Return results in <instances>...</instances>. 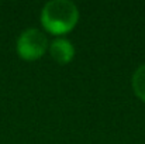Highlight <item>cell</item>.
I'll list each match as a JSON object with an SVG mask.
<instances>
[{"instance_id":"277c9868","label":"cell","mask_w":145,"mask_h":144,"mask_svg":"<svg viewBox=\"0 0 145 144\" xmlns=\"http://www.w3.org/2000/svg\"><path fill=\"white\" fill-rule=\"evenodd\" d=\"M133 89L135 95L145 102V64L140 65L133 75Z\"/></svg>"},{"instance_id":"3957f363","label":"cell","mask_w":145,"mask_h":144,"mask_svg":"<svg viewBox=\"0 0 145 144\" xmlns=\"http://www.w3.org/2000/svg\"><path fill=\"white\" fill-rule=\"evenodd\" d=\"M51 57L61 65H65L73 59L75 55V48L72 43L66 38H55L48 45Z\"/></svg>"},{"instance_id":"6da1fadb","label":"cell","mask_w":145,"mask_h":144,"mask_svg":"<svg viewBox=\"0 0 145 144\" xmlns=\"http://www.w3.org/2000/svg\"><path fill=\"white\" fill-rule=\"evenodd\" d=\"M79 20V10L69 0L48 1L41 11V24L52 34L69 33Z\"/></svg>"},{"instance_id":"7a4b0ae2","label":"cell","mask_w":145,"mask_h":144,"mask_svg":"<svg viewBox=\"0 0 145 144\" xmlns=\"http://www.w3.org/2000/svg\"><path fill=\"white\" fill-rule=\"evenodd\" d=\"M48 49V40L38 28H27L17 40V54L25 61H35Z\"/></svg>"}]
</instances>
